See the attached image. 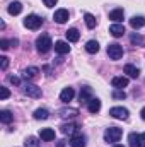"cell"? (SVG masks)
Listing matches in <instances>:
<instances>
[{
    "instance_id": "44dd1931",
    "label": "cell",
    "mask_w": 145,
    "mask_h": 147,
    "mask_svg": "<svg viewBox=\"0 0 145 147\" xmlns=\"http://www.w3.org/2000/svg\"><path fill=\"white\" fill-rule=\"evenodd\" d=\"M85 50H87V53H97L99 51V43L96 39H91V41L85 43Z\"/></svg>"
},
{
    "instance_id": "9a60e30c",
    "label": "cell",
    "mask_w": 145,
    "mask_h": 147,
    "mask_svg": "<svg viewBox=\"0 0 145 147\" xmlns=\"http://www.w3.org/2000/svg\"><path fill=\"white\" fill-rule=\"evenodd\" d=\"M123 16H125L123 9H114V10H111V12H109V19H111V21H114V22H118V24L123 21Z\"/></svg>"
},
{
    "instance_id": "4316f807",
    "label": "cell",
    "mask_w": 145,
    "mask_h": 147,
    "mask_svg": "<svg viewBox=\"0 0 145 147\" xmlns=\"http://www.w3.org/2000/svg\"><path fill=\"white\" fill-rule=\"evenodd\" d=\"M50 116V113H48V110H44V108H39V110L34 111V118L36 120H46Z\"/></svg>"
},
{
    "instance_id": "f546056e",
    "label": "cell",
    "mask_w": 145,
    "mask_h": 147,
    "mask_svg": "<svg viewBox=\"0 0 145 147\" xmlns=\"http://www.w3.org/2000/svg\"><path fill=\"white\" fill-rule=\"evenodd\" d=\"M7 67H9V58L7 57H0V69L7 70Z\"/></svg>"
},
{
    "instance_id": "ba28073f",
    "label": "cell",
    "mask_w": 145,
    "mask_h": 147,
    "mask_svg": "<svg viewBox=\"0 0 145 147\" xmlns=\"http://www.w3.org/2000/svg\"><path fill=\"white\" fill-rule=\"evenodd\" d=\"M70 146L72 147H85V135L73 134L72 137H70Z\"/></svg>"
},
{
    "instance_id": "7c38bea8",
    "label": "cell",
    "mask_w": 145,
    "mask_h": 147,
    "mask_svg": "<svg viewBox=\"0 0 145 147\" xmlns=\"http://www.w3.org/2000/svg\"><path fill=\"white\" fill-rule=\"evenodd\" d=\"M73 96H75V91H73L72 87H65V89L60 92V99H62L63 103H70L73 99Z\"/></svg>"
},
{
    "instance_id": "ac0fdd59",
    "label": "cell",
    "mask_w": 145,
    "mask_h": 147,
    "mask_svg": "<svg viewBox=\"0 0 145 147\" xmlns=\"http://www.w3.org/2000/svg\"><path fill=\"white\" fill-rule=\"evenodd\" d=\"M87 110L91 111V113H97V111L101 110V101H99L97 98H92V99L87 103Z\"/></svg>"
},
{
    "instance_id": "8992f818",
    "label": "cell",
    "mask_w": 145,
    "mask_h": 147,
    "mask_svg": "<svg viewBox=\"0 0 145 147\" xmlns=\"http://www.w3.org/2000/svg\"><path fill=\"white\" fill-rule=\"evenodd\" d=\"M109 115L116 120H126L128 118V110L123 108V106H114V108L109 110Z\"/></svg>"
},
{
    "instance_id": "d4e9b609",
    "label": "cell",
    "mask_w": 145,
    "mask_h": 147,
    "mask_svg": "<svg viewBox=\"0 0 145 147\" xmlns=\"http://www.w3.org/2000/svg\"><path fill=\"white\" fill-rule=\"evenodd\" d=\"M75 130H77V125L75 123H65L63 127H62V134H68V135H73L75 134Z\"/></svg>"
},
{
    "instance_id": "1f68e13d",
    "label": "cell",
    "mask_w": 145,
    "mask_h": 147,
    "mask_svg": "<svg viewBox=\"0 0 145 147\" xmlns=\"http://www.w3.org/2000/svg\"><path fill=\"white\" fill-rule=\"evenodd\" d=\"M9 94H10V92H9V89H7V87H0V99H7V98H9Z\"/></svg>"
},
{
    "instance_id": "2e32d148",
    "label": "cell",
    "mask_w": 145,
    "mask_h": 147,
    "mask_svg": "<svg viewBox=\"0 0 145 147\" xmlns=\"http://www.w3.org/2000/svg\"><path fill=\"white\" fill-rule=\"evenodd\" d=\"M123 72L126 74L128 77H132V79H137V77L140 75V70H138V69H137L135 65H130V63H128V65H125Z\"/></svg>"
},
{
    "instance_id": "d6986e66",
    "label": "cell",
    "mask_w": 145,
    "mask_h": 147,
    "mask_svg": "<svg viewBox=\"0 0 145 147\" xmlns=\"http://www.w3.org/2000/svg\"><path fill=\"white\" fill-rule=\"evenodd\" d=\"M91 99H92V89L91 87H82V91H80V101L89 103Z\"/></svg>"
},
{
    "instance_id": "7a4b0ae2",
    "label": "cell",
    "mask_w": 145,
    "mask_h": 147,
    "mask_svg": "<svg viewBox=\"0 0 145 147\" xmlns=\"http://www.w3.org/2000/svg\"><path fill=\"white\" fill-rule=\"evenodd\" d=\"M121 135H123L121 128H118V127H109L108 130L104 132V140H106V142H118V140L121 139Z\"/></svg>"
},
{
    "instance_id": "8d00e7d4",
    "label": "cell",
    "mask_w": 145,
    "mask_h": 147,
    "mask_svg": "<svg viewBox=\"0 0 145 147\" xmlns=\"http://www.w3.org/2000/svg\"><path fill=\"white\" fill-rule=\"evenodd\" d=\"M140 115H142V120L145 121V108H142V111H140Z\"/></svg>"
},
{
    "instance_id": "484cf974",
    "label": "cell",
    "mask_w": 145,
    "mask_h": 147,
    "mask_svg": "<svg viewBox=\"0 0 145 147\" xmlns=\"http://www.w3.org/2000/svg\"><path fill=\"white\" fill-rule=\"evenodd\" d=\"M24 147H41V142L38 137H28L24 140Z\"/></svg>"
},
{
    "instance_id": "d6a6232c",
    "label": "cell",
    "mask_w": 145,
    "mask_h": 147,
    "mask_svg": "<svg viewBox=\"0 0 145 147\" xmlns=\"http://www.w3.org/2000/svg\"><path fill=\"white\" fill-rule=\"evenodd\" d=\"M135 147H145V132H144V134H140L138 142H137V146H135Z\"/></svg>"
},
{
    "instance_id": "9c48e42d",
    "label": "cell",
    "mask_w": 145,
    "mask_h": 147,
    "mask_svg": "<svg viewBox=\"0 0 145 147\" xmlns=\"http://www.w3.org/2000/svg\"><path fill=\"white\" fill-rule=\"evenodd\" d=\"M111 84H113V87H114V89H123V87H126V86H128V77H126V75L114 77V79L111 80Z\"/></svg>"
},
{
    "instance_id": "74e56055",
    "label": "cell",
    "mask_w": 145,
    "mask_h": 147,
    "mask_svg": "<svg viewBox=\"0 0 145 147\" xmlns=\"http://www.w3.org/2000/svg\"><path fill=\"white\" fill-rule=\"evenodd\" d=\"M114 147H123V146H114Z\"/></svg>"
},
{
    "instance_id": "5b68a950",
    "label": "cell",
    "mask_w": 145,
    "mask_h": 147,
    "mask_svg": "<svg viewBox=\"0 0 145 147\" xmlns=\"http://www.w3.org/2000/svg\"><path fill=\"white\" fill-rule=\"evenodd\" d=\"M24 94L29 96V98L38 99V98L43 96V91H41V87H38V86H34V84H26V86H24Z\"/></svg>"
},
{
    "instance_id": "ffe728a7",
    "label": "cell",
    "mask_w": 145,
    "mask_h": 147,
    "mask_svg": "<svg viewBox=\"0 0 145 147\" xmlns=\"http://www.w3.org/2000/svg\"><path fill=\"white\" fill-rule=\"evenodd\" d=\"M12 120H14V115H12L9 110H2V111H0V121H2V123L9 125Z\"/></svg>"
},
{
    "instance_id": "e575fe53",
    "label": "cell",
    "mask_w": 145,
    "mask_h": 147,
    "mask_svg": "<svg viewBox=\"0 0 145 147\" xmlns=\"http://www.w3.org/2000/svg\"><path fill=\"white\" fill-rule=\"evenodd\" d=\"M0 48L2 50H7L9 48V41L7 39H0Z\"/></svg>"
},
{
    "instance_id": "83f0119b",
    "label": "cell",
    "mask_w": 145,
    "mask_h": 147,
    "mask_svg": "<svg viewBox=\"0 0 145 147\" xmlns=\"http://www.w3.org/2000/svg\"><path fill=\"white\" fill-rule=\"evenodd\" d=\"M113 98H114V99H125V98H126V92H125L123 89H114Z\"/></svg>"
},
{
    "instance_id": "d590c367",
    "label": "cell",
    "mask_w": 145,
    "mask_h": 147,
    "mask_svg": "<svg viewBox=\"0 0 145 147\" xmlns=\"http://www.w3.org/2000/svg\"><path fill=\"white\" fill-rule=\"evenodd\" d=\"M10 82L12 84H19V77H10Z\"/></svg>"
},
{
    "instance_id": "603a6c76",
    "label": "cell",
    "mask_w": 145,
    "mask_h": 147,
    "mask_svg": "<svg viewBox=\"0 0 145 147\" xmlns=\"http://www.w3.org/2000/svg\"><path fill=\"white\" fill-rule=\"evenodd\" d=\"M65 34H67V39H68L70 43H75V41H79V38H80V33H79V31H77L75 28L68 29V31H67Z\"/></svg>"
},
{
    "instance_id": "30bf717a",
    "label": "cell",
    "mask_w": 145,
    "mask_h": 147,
    "mask_svg": "<svg viewBox=\"0 0 145 147\" xmlns=\"http://www.w3.org/2000/svg\"><path fill=\"white\" fill-rule=\"evenodd\" d=\"M109 33H111V36H114V38H121L123 34H125V26L114 22V24L109 28Z\"/></svg>"
},
{
    "instance_id": "e0dca14e",
    "label": "cell",
    "mask_w": 145,
    "mask_h": 147,
    "mask_svg": "<svg viewBox=\"0 0 145 147\" xmlns=\"http://www.w3.org/2000/svg\"><path fill=\"white\" fill-rule=\"evenodd\" d=\"M7 10H9V14H10V16H17V14H21V12H22V3H21V2H12V3L9 5V9H7Z\"/></svg>"
},
{
    "instance_id": "8fae6325",
    "label": "cell",
    "mask_w": 145,
    "mask_h": 147,
    "mask_svg": "<svg viewBox=\"0 0 145 147\" xmlns=\"http://www.w3.org/2000/svg\"><path fill=\"white\" fill-rule=\"evenodd\" d=\"M39 139L44 140V142L55 140V130H51V128H41V132H39Z\"/></svg>"
},
{
    "instance_id": "277c9868",
    "label": "cell",
    "mask_w": 145,
    "mask_h": 147,
    "mask_svg": "<svg viewBox=\"0 0 145 147\" xmlns=\"http://www.w3.org/2000/svg\"><path fill=\"white\" fill-rule=\"evenodd\" d=\"M108 55L111 60H119L123 57V46L118 45V43H113L108 46Z\"/></svg>"
},
{
    "instance_id": "836d02e7",
    "label": "cell",
    "mask_w": 145,
    "mask_h": 147,
    "mask_svg": "<svg viewBox=\"0 0 145 147\" xmlns=\"http://www.w3.org/2000/svg\"><path fill=\"white\" fill-rule=\"evenodd\" d=\"M43 2H44V5H46V7H55L58 0H43Z\"/></svg>"
},
{
    "instance_id": "5bb4252c",
    "label": "cell",
    "mask_w": 145,
    "mask_h": 147,
    "mask_svg": "<svg viewBox=\"0 0 145 147\" xmlns=\"http://www.w3.org/2000/svg\"><path fill=\"white\" fill-rule=\"evenodd\" d=\"M55 51L60 53V55H65V53L70 51V46H68L67 41H56V43H55Z\"/></svg>"
},
{
    "instance_id": "cb8c5ba5",
    "label": "cell",
    "mask_w": 145,
    "mask_h": 147,
    "mask_svg": "<svg viewBox=\"0 0 145 147\" xmlns=\"http://www.w3.org/2000/svg\"><path fill=\"white\" fill-rule=\"evenodd\" d=\"M84 21H85V26H87L89 29L96 28V24H97V21H96V17H94L92 14H85V16H84Z\"/></svg>"
},
{
    "instance_id": "52a82bcc",
    "label": "cell",
    "mask_w": 145,
    "mask_h": 147,
    "mask_svg": "<svg viewBox=\"0 0 145 147\" xmlns=\"http://www.w3.org/2000/svg\"><path fill=\"white\" fill-rule=\"evenodd\" d=\"M53 19H55V22H58V24H65V22L68 21V10H67V9H58V10H55Z\"/></svg>"
},
{
    "instance_id": "3957f363",
    "label": "cell",
    "mask_w": 145,
    "mask_h": 147,
    "mask_svg": "<svg viewBox=\"0 0 145 147\" xmlns=\"http://www.w3.org/2000/svg\"><path fill=\"white\" fill-rule=\"evenodd\" d=\"M41 24H43V19L36 14H31L24 19V26L28 29H38V28H41Z\"/></svg>"
},
{
    "instance_id": "f1b7e54d",
    "label": "cell",
    "mask_w": 145,
    "mask_h": 147,
    "mask_svg": "<svg viewBox=\"0 0 145 147\" xmlns=\"http://www.w3.org/2000/svg\"><path fill=\"white\" fill-rule=\"evenodd\" d=\"M138 134H130V137H128V142H130V146L132 147H135L137 146V142H138Z\"/></svg>"
},
{
    "instance_id": "4dcf8cb0",
    "label": "cell",
    "mask_w": 145,
    "mask_h": 147,
    "mask_svg": "<svg viewBox=\"0 0 145 147\" xmlns=\"http://www.w3.org/2000/svg\"><path fill=\"white\" fill-rule=\"evenodd\" d=\"M130 41H132V43H138V45H142V43H144V38L140 36V34H132Z\"/></svg>"
},
{
    "instance_id": "7402d4cb",
    "label": "cell",
    "mask_w": 145,
    "mask_h": 147,
    "mask_svg": "<svg viewBox=\"0 0 145 147\" xmlns=\"http://www.w3.org/2000/svg\"><path fill=\"white\" fill-rule=\"evenodd\" d=\"M38 72H39L38 67H28V69L22 72V77H24V79H34L38 75Z\"/></svg>"
},
{
    "instance_id": "4fadbf2b",
    "label": "cell",
    "mask_w": 145,
    "mask_h": 147,
    "mask_svg": "<svg viewBox=\"0 0 145 147\" xmlns=\"http://www.w3.org/2000/svg\"><path fill=\"white\" fill-rule=\"evenodd\" d=\"M130 26H132L133 29H140V28H144L145 26V17L144 16H133V17L130 19Z\"/></svg>"
},
{
    "instance_id": "6da1fadb",
    "label": "cell",
    "mask_w": 145,
    "mask_h": 147,
    "mask_svg": "<svg viewBox=\"0 0 145 147\" xmlns=\"http://www.w3.org/2000/svg\"><path fill=\"white\" fill-rule=\"evenodd\" d=\"M51 46H53V43H51V39H50L48 34H41L36 39V48L39 53H48L51 50Z\"/></svg>"
}]
</instances>
